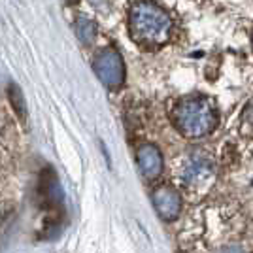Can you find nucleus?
I'll list each match as a JSON object with an SVG mask.
<instances>
[{"instance_id": "obj_1", "label": "nucleus", "mask_w": 253, "mask_h": 253, "mask_svg": "<svg viewBox=\"0 0 253 253\" xmlns=\"http://www.w3.org/2000/svg\"><path fill=\"white\" fill-rule=\"evenodd\" d=\"M128 31L138 45L157 49L170 40L172 19L153 0H136L128 10Z\"/></svg>"}, {"instance_id": "obj_2", "label": "nucleus", "mask_w": 253, "mask_h": 253, "mask_svg": "<svg viewBox=\"0 0 253 253\" xmlns=\"http://www.w3.org/2000/svg\"><path fill=\"white\" fill-rule=\"evenodd\" d=\"M174 123L185 138L197 140L208 136L217 125L215 106L206 96H189L176 106Z\"/></svg>"}, {"instance_id": "obj_3", "label": "nucleus", "mask_w": 253, "mask_h": 253, "mask_svg": "<svg viewBox=\"0 0 253 253\" xmlns=\"http://www.w3.org/2000/svg\"><path fill=\"white\" fill-rule=\"evenodd\" d=\"M93 68H95V74L98 76V80L108 89L116 91L123 85L125 64H123V59L116 47H104L96 53Z\"/></svg>"}, {"instance_id": "obj_4", "label": "nucleus", "mask_w": 253, "mask_h": 253, "mask_svg": "<svg viewBox=\"0 0 253 253\" xmlns=\"http://www.w3.org/2000/svg\"><path fill=\"white\" fill-rule=\"evenodd\" d=\"M211 178H213V161L208 153L197 151L183 163L181 181L191 189H199L202 185L210 183Z\"/></svg>"}, {"instance_id": "obj_5", "label": "nucleus", "mask_w": 253, "mask_h": 253, "mask_svg": "<svg viewBox=\"0 0 253 253\" xmlns=\"http://www.w3.org/2000/svg\"><path fill=\"white\" fill-rule=\"evenodd\" d=\"M153 206L163 221H174L181 211V195L170 185H161L153 193Z\"/></svg>"}, {"instance_id": "obj_6", "label": "nucleus", "mask_w": 253, "mask_h": 253, "mask_svg": "<svg viewBox=\"0 0 253 253\" xmlns=\"http://www.w3.org/2000/svg\"><path fill=\"white\" fill-rule=\"evenodd\" d=\"M138 169L148 181H153L163 172V155L155 146L146 144L138 149Z\"/></svg>"}, {"instance_id": "obj_7", "label": "nucleus", "mask_w": 253, "mask_h": 253, "mask_svg": "<svg viewBox=\"0 0 253 253\" xmlns=\"http://www.w3.org/2000/svg\"><path fill=\"white\" fill-rule=\"evenodd\" d=\"M74 31L78 40L84 45H91L96 40V23L89 17H78L74 23Z\"/></svg>"}, {"instance_id": "obj_8", "label": "nucleus", "mask_w": 253, "mask_h": 253, "mask_svg": "<svg viewBox=\"0 0 253 253\" xmlns=\"http://www.w3.org/2000/svg\"><path fill=\"white\" fill-rule=\"evenodd\" d=\"M10 100H11V104H13L15 114L21 117V119H25V117H27V102H25L23 91L17 85H10Z\"/></svg>"}, {"instance_id": "obj_9", "label": "nucleus", "mask_w": 253, "mask_h": 253, "mask_svg": "<svg viewBox=\"0 0 253 253\" xmlns=\"http://www.w3.org/2000/svg\"><path fill=\"white\" fill-rule=\"evenodd\" d=\"M242 121L248 126H252V128H253V100H252V102H248V104H246V108H244Z\"/></svg>"}, {"instance_id": "obj_10", "label": "nucleus", "mask_w": 253, "mask_h": 253, "mask_svg": "<svg viewBox=\"0 0 253 253\" xmlns=\"http://www.w3.org/2000/svg\"><path fill=\"white\" fill-rule=\"evenodd\" d=\"M221 253H244L240 248H225Z\"/></svg>"}]
</instances>
